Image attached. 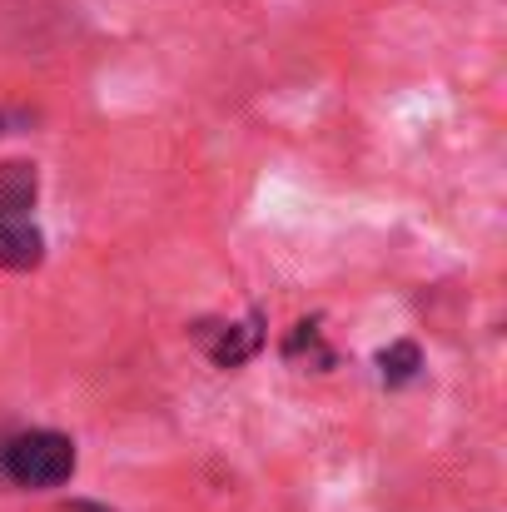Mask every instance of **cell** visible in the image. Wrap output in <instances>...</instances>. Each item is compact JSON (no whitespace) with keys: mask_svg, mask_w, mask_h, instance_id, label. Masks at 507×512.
Returning <instances> with one entry per match:
<instances>
[{"mask_svg":"<svg viewBox=\"0 0 507 512\" xmlns=\"http://www.w3.org/2000/svg\"><path fill=\"white\" fill-rule=\"evenodd\" d=\"M284 358L289 363H309V368H334V348L324 343V329H319V319H299L294 329H289V339H284Z\"/></svg>","mask_w":507,"mask_h":512,"instance_id":"4","label":"cell"},{"mask_svg":"<svg viewBox=\"0 0 507 512\" xmlns=\"http://www.w3.org/2000/svg\"><path fill=\"white\" fill-rule=\"evenodd\" d=\"M0 468L15 488H60L75 473V443L65 433H50V428L20 433L15 443H5Z\"/></svg>","mask_w":507,"mask_h":512,"instance_id":"2","label":"cell"},{"mask_svg":"<svg viewBox=\"0 0 507 512\" xmlns=\"http://www.w3.org/2000/svg\"><path fill=\"white\" fill-rule=\"evenodd\" d=\"M194 339L209 348V358H214L219 368H239V363H249V358L259 353V343H264V314H249L244 324H199Z\"/></svg>","mask_w":507,"mask_h":512,"instance_id":"3","label":"cell"},{"mask_svg":"<svg viewBox=\"0 0 507 512\" xmlns=\"http://www.w3.org/2000/svg\"><path fill=\"white\" fill-rule=\"evenodd\" d=\"M418 368H423V348H418L413 339H398V343H388V348L378 353V378H383L388 388L413 383V378H418Z\"/></svg>","mask_w":507,"mask_h":512,"instance_id":"5","label":"cell"},{"mask_svg":"<svg viewBox=\"0 0 507 512\" xmlns=\"http://www.w3.org/2000/svg\"><path fill=\"white\" fill-rule=\"evenodd\" d=\"M35 194H40L35 165H25V160L0 165V269H10V274H25L45 259V239L30 219Z\"/></svg>","mask_w":507,"mask_h":512,"instance_id":"1","label":"cell"},{"mask_svg":"<svg viewBox=\"0 0 507 512\" xmlns=\"http://www.w3.org/2000/svg\"><path fill=\"white\" fill-rule=\"evenodd\" d=\"M0 125H5V115H0Z\"/></svg>","mask_w":507,"mask_h":512,"instance_id":"6","label":"cell"}]
</instances>
